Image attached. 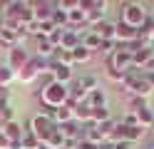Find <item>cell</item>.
<instances>
[{"label":"cell","mask_w":154,"mask_h":149,"mask_svg":"<svg viewBox=\"0 0 154 149\" xmlns=\"http://www.w3.org/2000/svg\"><path fill=\"white\" fill-rule=\"evenodd\" d=\"M67 102H70V89H67V85L50 82L45 89H40V107H45V109L65 107Z\"/></svg>","instance_id":"cell-1"},{"label":"cell","mask_w":154,"mask_h":149,"mask_svg":"<svg viewBox=\"0 0 154 149\" xmlns=\"http://www.w3.org/2000/svg\"><path fill=\"white\" fill-rule=\"evenodd\" d=\"M119 23L129 25L134 30H139L142 23L147 20V10H144V3H122V10H119Z\"/></svg>","instance_id":"cell-2"},{"label":"cell","mask_w":154,"mask_h":149,"mask_svg":"<svg viewBox=\"0 0 154 149\" xmlns=\"http://www.w3.org/2000/svg\"><path fill=\"white\" fill-rule=\"evenodd\" d=\"M55 129H57V124L52 122L50 114H42V112L32 114V119H30V132H32L37 139H40V142H45V139L50 137Z\"/></svg>","instance_id":"cell-3"},{"label":"cell","mask_w":154,"mask_h":149,"mask_svg":"<svg viewBox=\"0 0 154 149\" xmlns=\"http://www.w3.org/2000/svg\"><path fill=\"white\" fill-rule=\"evenodd\" d=\"M30 52L25 50V45H15V47H10L5 52V65L10 67V70H15V72H20V70L30 62Z\"/></svg>","instance_id":"cell-4"},{"label":"cell","mask_w":154,"mask_h":149,"mask_svg":"<svg viewBox=\"0 0 154 149\" xmlns=\"http://www.w3.org/2000/svg\"><path fill=\"white\" fill-rule=\"evenodd\" d=\"M137 37H139V33L134 27L124 25V23H117V33H114V42H117V45H129Z\"/></svg>","instance_id":"cell-5"},{"label":"cell","mask_w":154,"mask_h":149,"mask_svg":"<svg viewBox=\"0 0 154 149\" xmlns=\"http://www.w3.org/2000/svg\"><path fill=\"white\" fill-rule=\"evenodd\" d=\"M50 72H52V79L60 82V85H70L72 82V67H67V65L50 62Z\"/></svg>","instance_id":"cell-6"},{"label":"cell","mask_w":154,"mask_h":149,"mask_svg":"<svg viewBox=\"0 0 154 149\" xmlns=\"http://www.w3.org/2000/svg\"><path fill=\"white\" fill-rule=\"evenodd\" d=\"M57 10V3H32V15L37 23H45V20H52V13Z\"/></svg>","instance_id":"cell-7"},{"label":"cell","mask_w":154,"mask_h":149,"mask_svg":"<svg viewBox=\"0 0 154 149\" xmlns=\"http://www.w3.org/2000/svg\"><path fill=\"white\" fill-rule=\"evenodd\" d=\"M57 129H60V134L65 139H82V124L75 122V119H70L65 124H57Z\"/></svg>","instance_id":"cell-8"},{"label":"cell","mask_w":154,"mask_h":149,"mask_svg":"<svg viewBox=\"0 0 154 149\" xmlns=\"http://www.w3.org/2000/svg\"><path fill=\"white\" fill-rule=\"evenodd\" d=\"M80 45H85L90 52H97L100 45H102V40H100V35L94 33V30H82L80 33Z\"/></svg>","instance_id":"cell-9"},{"label":"cell","mask_w":154,"mask_h":149,"mask_svg":"<svg viewBox=\"0 0 154 149\" xmlns=\"http://www.w3.org/2000/svg\"><path fill=\"white\" fill-rule=\"evenodd\" d=\"M80 45V33L72 27H65L62 33V42H60V50H67V52H72V50Z\"/></svg>","instance_id":"cell-10"},{"label":"cell","mask_w":154,"mask_h":149,"mask_svg":"<svg viewBox=\"0 0 154 149\" xmlns=\"http://www.w3.org/2000/svg\"><path fill=\"white\" fill-rule=\"evenodd\" d=\"M72 102H67L65 107H57V109H52V122L55 124H65V122H70V119H75V114H72Z\"/></svg>","instance_id":"cell-11"},{"label":"cell","mask_w":154,"mask_h":149,"mask_svg":"<svg viewBox=\"0 0 154 149\" xmlns=\"http://www.w3.org/2000/svg\"><path fill=\"white\" fill-rule=\"evenodd\" d=\"M94 33L100 35V40H114V33H117V23H112V20H102L97 27H92Z\"/></svg>","instance_id":"cell-12"},{"label":"cell","mask_w":154,"mask_h":149,"mask_svg":"<svg viewBox=\"0 0 154 149\" xmlns=\"http://www.w3.org/2000/svg\"><path fill=\"white\" fill-rule=\"evenodd\" d=\"M72 114H75V122H87L90 124V119H92V107L87 104V102H77L75 107H72Z\"/></svg>","instance_id":"cell-13"},{"label":"cell","mask_w":154,"mask_h":149,"mask_svg":"<svg viewBox=\"0 0 154 149\" xmlns=\"http://www.w3.org/2000/svg\"><path fill=\"white\" fill-rule=\"evenodd\" d=\"M85 102H87L92 109L94 107H107V92H104L102 87H97V89H92V92L85 97Z\"/></svg>","instance_id":"cell-14"},{"label":"cell","mask_w":154,"mask_h":149,"mask_svg":"<svg viewBox=\"0 0 154 149\" xmlns=\"http://www.w3.org/2000/svg\"><path fill=\"white\" fill-rule=\"evenodd\" d=\"M137 33H139V40H142V42L152 45V40H154V17H152V15H147V20L142 23V27L137 30Z\"/></svg>","instance_id":"cell-15"},{"label":"cell","mask_w":154,"mask_h":149,"mask_svg":"<svg viewBox=\"0 0 154 149\" xmlns=\"http://www.w3.org/2000/svg\"><path fill=\"white\" fill-rule=\"evenodd\" d=\"M13 82H17V72L10 70L5 62H0V87H10Z\"/></svg>","instance_id":"cell-16"},{"label":"cell","mask_w":154,"mask_h":149,"mask_svg":"<svg viewBox=\"0 0 154 149\" xmlns=\"http://www.w3.org/2000/svg\"><path fill=\"white\" fill-rule=\"evenodd\" d=\"M75 82L80 85V87H82L87 95L92 92V89H97V87H100V79H97V75H92V72H90V75H82V77H77Z\"/></svg>","instance_id":"cell-17"},{"label":"cell","mask_w":154,"mask_h":149,"mask_svg":"<svg viewBox=\"0 0 154 149\" xmlns=\"http://www.w3.org/2000/svg\"><path fill=\"white\" fill-rule=\"evenodd\" d=\"M137 122H139V127L142 129H147V127H154V109L147 104L144 109H139L137 112Z\"/></svg>","instance_id":"cell-18"},{"label":"cell","mask_w":154,"mask_h":149,"mask_svg":"<svg viewBox=\"0 0 154 149\" xmlns=\"http://www.w3.org/2000/svg\"><path fill=\"white\" fill-rule=\"evenodd\" d=\"M40 144L42 142L30 132V129H27V132L23 134V139H20V144H17V149H40Z\"/></svg>","instance_id":"cell-19"},{"label":"cell","mask_w":154,"mask_h":149,"mask_svg":"<svg viewBox=\"0 0 154 149\" xmlns=\"http://www.w3.org/2000/svg\"><path fill=\"white\" fill-rule=\"evenodd\" d=\"M13 119H15V109H13V104L0 102V129H3L8 122H13Z\"/></svg>","instance_id":"cell-20"},{"label":"cell","mask_w":154,"mask_h":149,"mask_svg":"<svg viewBox=\"0 0 154 149\" xmlns=\"http://www.w3.org/2000/svg\"><path fill=\"white\" fill-rule=\"evenodd\" d=\"M72 60H75V65H82V62H90L92 60V52L85 45H77L75 50H72Z\"/></svg>","instance_id":"cell-21"},{"label":"cell","mask_w":154,"mask_h":149,"mask_svg":"<svg viewBox=\"0 0 154 149\" xmlns=\"http://www.w3.org/2000/svg\"><path fill=\"white\" fill-rule=\"evenodd\" d=\"M107 119H112L109 107H94L92 109V119H90L92 124H102V122H107Z\"/></svg>","instance_id":"cell-22"},{"label":"cell","mask_w":154,"mask_h":149,"mask_svg":"<svg viewBox=\"0 0 154 149\" xmlns=\"http://www.w3.org/2000/svg\"><path fill=\"white\" fill-rule=\"evenodd\" d=\"M42 144H45V147H50V149H62V147H65V137L60 134V129H55V132L47 137Z\"/></svg>","instance_id":"cell-23"},{"label":"cell","mask_w":154,"mask_h":149,"mask_svg":"<svg viewBox=\"0 0 154 149\" xmlns=\"http://www.w3.org/2000/svg\"><path fill=\"white\" fill-rule=\"evenodd\" d=\"M144 107H147V99H144V97H137V95H132V97H129V102H127V112L137 114L139 109H144Z\"/></svg>","instance_id":"cell-24"},{"label":"cell","mask_w":154,"mask_h":149,"mask_svg":"<svg viewBox=\"0 0 154 149\" xmlns=\"http://www.w3.org/2000/svg\"><path fill=\"white\" fill-rule=\"evenodd\" d=\"M52 23H55V27H62V30H65V27H67V13L57 8L55 13H52Z\"/></svg>","instance_id":"cell-25"},{"label":"cell","mask_w":154,"mask_h":149,"mask_svg":"<svg viewBox=\"0 0 154 149\" xmlns=\"http://www.w3.org/2000/svg\"><path fill=\"white\" fill-rule=\"evenodd\" d=\"M114 50H117V42H114V40H102V45H100L97 52H100V55H104V57H109Z\"/></svg>","instance_id":"cell-26"},{"label":"cell","mask_w":154,"mask_h":149,"mask_svg":"<svg viewBox=\"0 0 154 149\" xmlns=\"http://www.w3.org/2000/svg\"><path fill=\"white\" fill-rule=\"evenodd\" d=\"M142 77H144V82H147V85L154 89V70H144V72H142Z\"/></svg>","instance_id":"cell-27"},{"label":"cell","mask_w":154,"mask_h":149,"mask_svg":"<svg viewBox=\"0 0 154 149\" xmlns=\"http://www.w3.org/2000/svg\"><path fill=\"white\" fill-rule=\"evenodd\" d=\"M112 149H134V144L127 142V139H119V142H114V144H112Z\"/></svg>","instance_id":"cell-28"},{"label":"cell","mask_w":154,"mask_h":149,"mask_svg":"<svg viewBox=\"0 0 154 149\" xmlns=\"http://www.w3.org/2000/svg\"><path fill=\"white\" fill-rule=\"evenodd\" d=\"M0 149H13V142L5 137V132L0 129Z\"/></svg>","instance_id":"cell-29"},{"label":"cell","mask_w":154,"mask_h":149,"mask_svg":"<svg viewBox=\"0 0 154 149\" xmlns=\"http://www.w3.org/2000/svg\"><path fill=\"white\" fill-rule=\"evenodd\" d=\"M77 149H100V147H97V144H92V142H87V139H80Z\"/></svg>","instance_id":"cell-30"},{"label":"cell","mask_w":154,"mask_h":149,"mask_svg":"<svg viewBox=\"0 0 154 149\" xmlns=\"http://www.w3.org/2000/svg\"><path fill=\"white\" fill-rule=\"evenodd\" d=\"M100 149H112V142H104V144H100Z\"/></svg>","instance_id":"cell-31"},{"label":"cell","mask_w":154,"mask_h":149,"mask_svg":"<svg viewBox=\"0 0 154 149\" xmlns=\"http://www.w3.org/2000/svg\"><path fill=\"white\" fill-rule=\"evenodd\" d=\"M40 149H50V147H45V144H40Z\"/></svg>","instance_id":"cell-32"}]
</instances>
